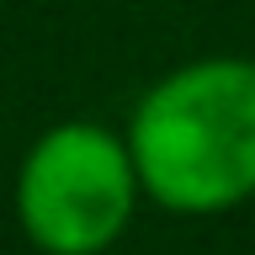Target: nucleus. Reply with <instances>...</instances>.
<instances>
[{
    "mask_svg": "<svg viewBox=\"0 0 255 255\" xmlns=\"http://www.w3.org/2000/svg\"><path fill=\"white\" fill-rule=\"evenodd\" d=\"M138 186L170 213H223L255 191V64H186L128 123Z\"/></svg>",
    "mask_w": 255,
    "mask_h": 255,
    "instance_id": "f257e3e1",
    "label": "nucleus"
},
{
    "mask_svg": "<svg viewBox=\"0 0 255 255\" xmlns=\"http://www.w3.org/2000/svg\"><path fill=\"white\" fill-rule=\"evenodd\" d=\"M138 191L128 138L101 123H59L21 159L16 218L48 255H101L128 229Z\"/></svg>",
    "mask_w": 255,
    "mask_h": 255,
    "instance_id": "f03ea898",
    "label": "nucleus"
}]
</instances>
